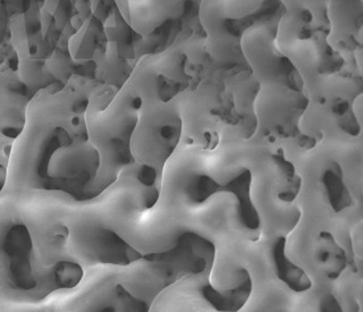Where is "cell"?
Here are the masks:
<instances>
[{"mask_svg": "<svg viewBox=\"0 0 363 312\" xmlns=\"http://www.w3.org/2000/svg\"><path fill=\"white\" fill-rule=\"evenodd\" d=\"M90 1H91V5H92V7H94V5H96V1H98V0H90Z\"/></svg>", "mask_w": 363, "mask_h": 312, "instance_id": "6da1fadb", "label": "cell"}]
</instances>
